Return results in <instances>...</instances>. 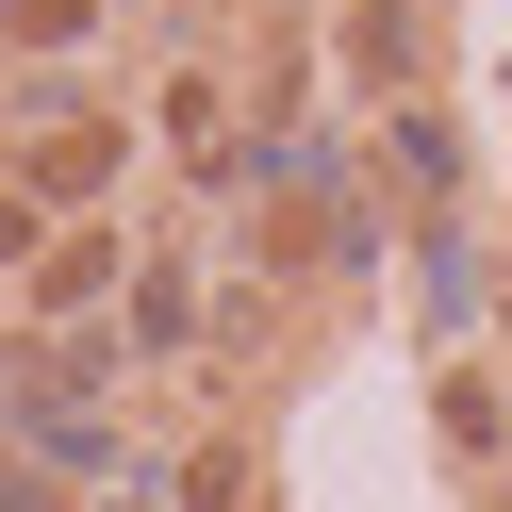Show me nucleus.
Instances as JSON below:
<instances>
[{
    "label": "nucleus",
    "mask_w": 512,
    "mask_h": 512,
    "mask_svg": "<svg viewBox=\"0 0 512 512\" xmlns=\"http://www.w3.org/2000/svg\"><path fill=\"white\" fill-rule=\"evenodd\" d=\"M0 512H50V479H17V496H0Z\"/></svg>",
    "instance_id": "1"
}]
</instances>
